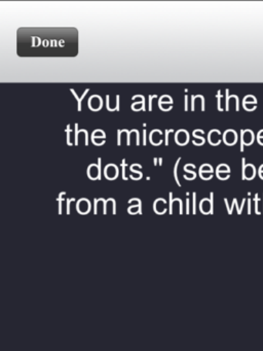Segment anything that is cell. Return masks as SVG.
<instances>
[{
    "mask_svg": "<svg viewBox=\"0 0 263 351\" xmlns=\"http://www.w3.org/2000/svg\"><path fill=\"white\" fill-rule=\"evenodd\" d=\"M66 29H38L39 34H37L36 29H20L18 30V36H24V40H18V44H27L26 46H18V53L24 51L22 56H28L29 52H32L30 56H35L37 51H41L40 56H45V51H61L65 56H68L64 51H67L70 56H76L77 55V34L65 38V36L61 38H57L61 36L65 32ZM73 28L66 34L73 32Z\"/></svg>",
    "mask_w": 263,
    "mask_h": 351,
    "instance_id": "1",
    "label": "cell"
},
{
    "mask_svg": "<svg viewBox=\"0 0 263 351\" xmlns=\"http://www.w3.org/2000/svg\"><path fill=\"white\" fill-rule=\"evenodd\" d=\"M100 163H101V159H100V158H99V166L95 165V164H92V165H90V167L88 168V178H90V180H97V178H99V180H101Z\"/></svg>",
    "mask_w": 263,
    "mask_h": 351,
    "instance_id": "2",
    "label": "cell"
},
{
    "mask_svg": "<svg viewBox=\"0 0 263 351\" xmlns=\"http://www.w3.org/2000/svg\"><path fill=\"white\" fill-rule=\"evenodd\" d=\"M104 176L105 178H108V180H114V178H116L117 176H118V169H117L116 166L113 165V164H109L108 166L105 167Z\"/></svg>",
    "mask_w": 263,
    "mask_h": 351,
    "instance_id": "3",
    "label": "cell"
},
{
    "mask_svg": "<svg viewBox=\"0 0 263 351\" xmlns=\"http://www.w3.org/2000/svg\"><path fill=\"white\" fill-rule=\"evenodd\" d=\"M189 135L187 131L179 130L176 134V143L180 145H186L188 143Z\"/></svg>",
    "mask_w": 263,
    "mask_h": 351,
    "instance_id": "4",
    "label": "cell"
},
{
    "mask_svg": "<svg viewBox=\"0 0 263 351\" xmlns=\"http://www.w3.org/2000/svg\"><path fill=\"white\" fill-rule=\"evenodd\" d=\"M224 141H225L226 145H232L236 143V134L234 130H227L224 134Z\"/></svg>",
    "mask_w": 263,
    "mask_h": 351,
    "instance_id": "5",
    "label": "cell"
},
{
    "mask_svg": "<svg viewBox=\"0 0 263 351\" xmlns=\"http://www.w3.org/2000/svg\"><path fill=\"white\" fill-rule=\"evenodd\" d=\"M220 132L218 130H212L209 135V141L211 145H217L220 143L219 136Z\"/></svg>",
    "mask_w": 263,
    "mask_h": 351,
    "instance_id": "6",
    "label": "cell"
},
{
    "mask_svg": "<svg viewBox=\"0 0 263 351\" xmlns=\"http://www.w3.org/2000/svg\"><path fill=\"white\" fill-rule=\"evenodd\" d=\"M255 176V169L252 165L246 166L244 168V178H247V180H251V178H254Z\"/></svg>",
    "mask_w": 263,
    "mask_h": 351,
    "instance_id": "7",
    "label": "cell"
},
{
    "mask_svg": "<svg viewBox=\"0 0 263 351\" xmlns=\"http://www.w3.org/2000/svg\"><path fill=\"white\" fill-rule=\"evenodd\" d=\"M242 141H244L245 145H249L252 143L253 141V134L250 130L244 131L242 133Z\"/></svg>",
    "mask_w": 263,
    "mask_h": 351,
    "instance_id": "8",
    "label": "cell"
},
{
    "mask_svg": "<svg viewBox=\"0 0 263 351\" xmlns=\"http://www.w3.org/2000/svg\"><path fill=\"white\" fill-rule=\"evenodd\" d=\"M223 172V171H226V172H230V170L228 169V167L226 165H220L219 167H218V172Z\"/></svg>",
    "mask_w": 263,
    "mask_h": 351,
    "instance_id": "9",
    "label": "cell"
},
{
    "mask_svg": "<svg viewBox=\"0 0 263 351\" xmlns=\"http://www.w3.org/2000/svg\"><path fill=\"white\" fill-rule=\"evenodd\" d=\"M88 89H86V91H84V95L82 96V98H80L79 100H78V110H82V100L84 99V96H86V94L88 93Z\"/></svg>",
    "mask_w": 263,
    "mask_h": 351,
    "instance_id": "10",
    "label": "cell"
},
{
    "mask_svg": "<svg viewBox=\"0 0 263 351\" xmlns=\"http://www.w3.org/2000/svg\"><path fill=\"white\" fill-rule=\"evenodd\" d=\"M262 137H263V130L260 131V132H259V138H262Z\"/></svg>",
    "mask_w": 263,
    "mask_h": 351,
    "instance_id": "11",
    "label": "cell"
},
{
    "mask_svg": "<svg viewBox=\"0 0 263 351\" xmlns=\"http://www.w3.org/2000/svg\"><path fill=\"white\" fill-rule=\"evenodd\" d=\"M259 143H260L261 145H263V138H259Z\"/></svg>",
    "mask_w": 263,
    "mask_h": 351,
    "instance_id": "12",
    "label": "cell"
},
{
    "mask_svg": "<svg viewBox=\"0 0 263 351\" xmlns=\"http://www.w3.org/2000/svg\"><path fill=\"white\" fill-rule=\"evenodd\" d=\"M154 164H155V166L158 165V159H154Z\"/></svg>",
    "mask_w": 263,
    "mask_h": 351,
    "instance_id": "13",
    "label": "cell"
},
{
    "mask_svg": "<svg viewBox=\"0 0 263 351\" xmlns=\"http://www.w3.org/2000/svg\"><path fill=\"white\" fill-rule=\"evenodd\" d=\"M260 176L263 178V172H260Z\"/></svg>",
    "mask_w": 263,
    "mask_h": 351,
    "instance_id": "14",
    "label": "cell"
},
{
    "mask_svg": "<svg viewBox=\"0 0 263 351\" xmlns=\"http://www.w3.org/2000/svg\"><path fill=\"white\" fill-rule=\"evenodd\" d=\"M260 172H263V166L260 168Z\"/></svg>",
    "mask_w": 263,
    "mask_h": 351,
    "instance_id": "15",
    "label": "cell"
}]
</instances>
